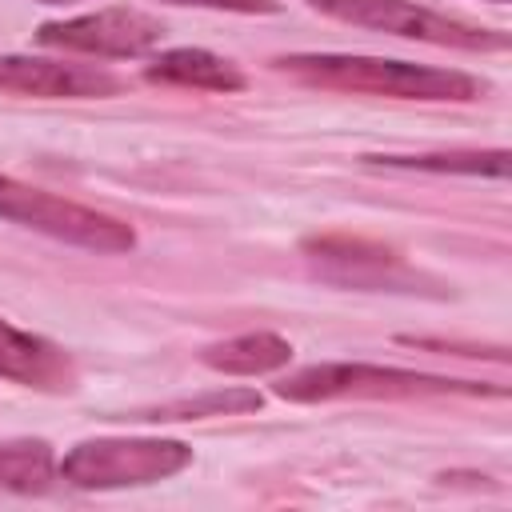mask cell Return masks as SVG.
Listing matches in <instances>:
<instances>
[{
	"label": "cell",
	"instance_id": "6da1fadb",
	"mask_svg": "<svg viewBox=\"0 0 512 512\" xmlns=\"http://www.w3.org/2000/svg\"><path fill=\"white\" fill-rule=\"evenodd\" d=\"M276 72L336 88V92H368V96H396V100H452L468 104L484 92V80L460 72V68H436V64H408V60H384V56H348V52H292L272 60Z\"/></svg>",
	"mask_w": 512,
	"mask_h": 512
},
{
	"label": "cell",
	"instance_id": "7a4b0ae2",
	"mask_svg": "<svg viewBox=\"0 0 512 512\" xmlns=\"http://www.w3.org/2000/svg\"><path fill=\"white\" fill-rule=\"evenodd\" d=\"M280 400L292 404H320V400H412V396H508L500 384L484 380H452L416 368H388V364H308L288 372L272 384Z\"/></svg>",
	"mask_w": 512,
	"mask_h": 512
},
{
	"label": "cell",
	"instance_id": "3957f363",
	"mask_svg": "<svg viewBox=\"0 0 512 512\" xmlns=\"http://www.w3.org/2000/svg\"><path fill=\"white\" fill-rule=\"evenodd\" d=\"M192 464V448L184 440L164 436H96L80 440L60 460V480L84 492L136 488L156 484Z\"/></svg>",
	"mask_w": 512,
	"mask_h": 512
},
{
	"label": "cell",
	"instance_id": "277c9868",
	"mask_svg": "<svg viewBox=\"0 0 512 512\" xmlns=\"http://www.w3.org/2000/svg\"><path fill=\"white\" fill-rule=\"evenodd\" d=\"M0 220H12L20 228L44 232L60 244L88 248L100 256H120V252L136 248V232L124 220L96 212V208H84L76 200L52 196L44 188H32L16 176H0Z\"/></svg>",
	"mask_w": 512,
	"mask_h": 512
},
{
	"label": "cell",
	"instance_id": "5b68a950",
	"mask_svg": "<svg viewBox=\"0 0 512 512\" xmlns=\"http://www.w3.org/2000/svg\"><path fill=\"white\" fill-rule=\"evenodd\" d=\"M304 4L332 16V20H344L352 28L424 40L436 48H464V52H504L508 48V32L468 24V20L432 12V8L412 4V0H304Z\"/></svg>",
	"mask_w": 512,
	"mask_h": 512
},
{
	"label": "cell",
	"instance_id": "8992f818",
	"mask_svg": "<svg viewBox=\"0 0 512 512\" xmlns=\"http://www.w3.org/2000/svg\"><path fill=\"white\" fill-rule=\"evenodd\" d=\"M304 260L328 284L356 292H424V276L400 260L396 248L364 236H308L300 240Z\"/></svg>",
	"mask_w": 512,
	"mask_h": 512
},
{
	"label": "cell",
	"instance_id": "52a82bcc",
	"mask_svg": "<svg viewBox=\"0 0 512 512\" xmlns=\"http://www.w3.org/2000/svg\"><path fill=\"white\" fill-rule=\"evenodd\" d=\"M160 40H164V24L140 8H100V12H84L72 20H52L36 28V44L44 48L112 56V60L148 56Z\"/></svg>",
	"mask_w": 512,
	"mask_h": 512
},
{
	"label": "cell",
	"instance_id": "ba28073f",
	"mask_svg": "<svg viewBox=\"0 0 512 512\" xmlns=\"http://www.w3.org/2000/svg\"><path fill=\"white\" fill-rule=\"evenodd\" d=\"M124 88L120 76L96 64L44 60V56H0V92L40 100H100Z\"/></svg>",
	"mask_w": 512,
	"mask_h": 512
},
{
	"label": "cell",
	"instance_id": "9c48e42d",
	"mask_svg": "<svg viewBox=\"0 0 512 512\" xmlns=\"http://www.w3.org/2000/svg\"><path fill=\"white\" fill-rule=\"evenodd\" d=\"M0 376L36 392H72L76 388V364L72 356L32 332H20L0 316Z\"/></svg>",
	"mask_w": 512,
	"mask_h": 512
},
{
	"label": "cell",
	"instance_id": "30bf717a",
	"mask_svg": "<svg viewBox=\"0 0 512 512\" xmlns=\"http://www.w3.org/2000/svg\"><path fill=\"white\" fill-rule=\"evenodd\" d=\"M144 80L200 88V92H240L248 84V76L232 60H224L208 48H168V52L152 56V64L144 68Z\"/></svg>",
	"mask_w": 512,
	"mask_h": 512
},
{
	"label": "cell",
	"instance_id": "8fae6325",
	"mask_svg": "<svg viewBox=\"0 0 512 512\" xmlns=\"http://www.w3.org/2000/svg\"><path fill=\"white\" fill-rule=\"evenodd\" d=\"M292 360V344L276 332H240L200 348V364L224 376H268Z\"/></svg>",
	"mask_w": 512,
	"mask_h": 512
},
{
	"label": "cell",
	"instance_id": "7c38bea8",
	"mask_svg": "<svg viewBox=\"0 0 512 512\" xmlns=\"http://www.w3.org/2000/svg\"><path fill=\"white\" fill-rule=\"evenodd\" d=\"M56 476H60V460L48 440H32V436L0 440V488L4 492L40 496L56 484Z\"/></svg>",
	"mask_w": 512,
	"mask_h": 512
},
{
	"label": "cell",
	"instance_id": "4fadbf2b",
	"mask_svg": "<svg viewBox=\"0 0 512 512\" xmlns=\"http://www.w3.org/2000/svg\"><path fill=\"white\" fill-rule=\"evenodd\" d=\"M368 164L384 168H412V172H464V176H508V148H452V152H412V156H364Z\"/></svg>",
	"mask_w": 512,
	"mask_h": 512
},
{
	"label": "cell",
	"instance_id": "5bb4252c",
	"mask_svg": "<svg viewBox=\"0 0 512 512\" xmlns=\"http://www.w3.org/2000/svg\"><path fill=\"white\" fill-rule=\"evenodd\" d=\"M264 400L252 388H220V392H204V396H184L172 404H156V408H140L132 412V420H204V416H240V412H256Z\"/></svg>",
	"mask_w": 512,
	"mask_h": 512
},
{
	"label": "cell",
	"instance_id": "9a60e30c",
	"mask_svg": "<svg viewBox=\"0 0 512 512\" xmlns=\"http://www.w3.org/2000/svg\"><path fill=\"white\" fill-rule=\"evenodd\" d=\"M400 344L432 348V352H452V356H480V360L508 364V352H504V348H484V344H456V340H428V336H400Z\"/></svg>",
	"mask_w": 512,
	"mask_h": 512
},
{
	"label": "cell",
	"instance_id": "2e32d148",
	"mask_svg": "<svg viewBox=\"0 0 512 512\" xmlns=\"http://www.w3.org/2000/svg\"><path fill=\"white\" fill-rule=\"evenodd\" d=\"M164 4H192V8H216V12H244V16H260V12H280V0H164Z\"/></svg>",
	"mask_w": 512,
	"mask_h": 512
},
{
	"label": "cell",
	"instance_id": "e0dca14e",
	"mask_svg": "<svg viewBox=\"0 0 512 512\" xmlns=\"http://www.w3.org/2000/svg\"><path fill=\"white\" fill-rule=\"evenodd\" d=\"M40 4H68V0H40Z\"/></svg>",
	"mask_w": 512,
	"mask_h": 512
},
{
	"label": "cell",
	"instance_id": "ac0fdd59",
	"mask_svg": "<svg viewBox=\"0 0 512 512\" xmlns=\"http://www.w3.org/2000/svg\"><path fill=\"white\" fill-rule=\"evenodd\" d=\"M492 4H508V0H492Z\"/></svg>",
	"mask_w": 512,
	"mask_h": 512
}]
</instances>
